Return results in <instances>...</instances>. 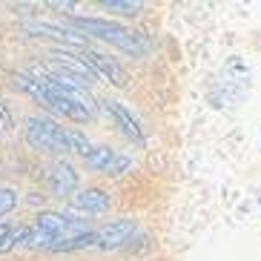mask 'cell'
<instances>
[{"label": "cell", "instance_id": "cell-3", "mask_svg": "<svg viewBox=\"0 0 261 261\" xmlns=\"http://www.w3.org/2000/svg\"><path fill=\"white\" fill-rule=\"evenodd\" d=\"M35 230H40L43 236H49V241H52L49 250H52V253H58L63 244H69V241H75V238L92 232L84 218H72V215H61V213H40Z\"/></svg>", "mask_w": 261, "mask_h": 261}, {"label": "cell", "instance_id": "cell-14", "mask_svg": "<svg viewBox=\"0 0 261 261\" xmlns=\"http://www.w3.org/2000/svg\"><path fill=\"white\" fill-rule=\"evenodd\" d=\"M0 118H3V121H6V123H12V115H9L6 109H3V103H0Z\"/></svg>", "mask_w": 261, "mask_h": 261}, {"label": "cell", "instance_id": "cell-6", "mask_svg": "<svg viewBox=\"0 0 261 261\" xmlns=\"http://www.w3.org/2000/svg\"><path fill=\"white\" fill-rule=\"evenodd\" d=\"M81 61H84L95 75L107 77L112 86H121V89L126 86V72H123L112 58H107V55H100V52H92V49H84V52H81Z\"/></svg>", "mask_w": 261, "mask_h": 261}, {"label": "cell", "instance_id": "cell-9", "mask_svg": "<svg viewBox=\"0 0 261 261\" xmlns=\"http://www.w3.org/2000/svg\"><path fill=\"white\" fill-rule=\"evenodd\" d=\"M72 207L81 213H103V210H109V195L103 190H95V187L77 190L72 195Z\"/></svg>", "mask_w": 261, "mask_h": 261}, {"label": "cell", "instance_id": "cell-13", "mask_svg": "<svg viewBox=\"0 0 261 261\" xmlns=\"http://www.w3.org/2000/svg\"><path fill=\"white\" fill-rule=\"evenodd\" d=\"M9 236H12V230H9V224H3V221H0V244H3V241H6Z\"/></svg>", "mask_w": 261, "mask_h": 261}, {"label": "cell", "instance_id": "cell-7", "mask_svg": "<svg viewBox=\"0 0 261 261\" xmlns=\"http://www.w3.org/2000/svg\"><path fill=\"white\" fill-rule=\"evenodd\" d=\"M103 109L112 115V121L118 123V129H121L129 141H135L138 146L146 144V135H144V129H141V123L132 118V112L123 107V103H118V100H103Z\"/></svg>", "mask_w": 261, "mask_h": 261}, {"label": "cell", "instance_id": "cell-12", "mask_svg": "<svg viewBox=\"0 0 261 261\" xmlns=\"http://www.w3.org/2000/svg\"><path fill=\"white\" fill-rule=\"evenodd\" d=\"M17 204V192L15 190H0V215L12 213Z\"/></svg>", "mask_w": 261, "mask_h": 261}, {"label": "cell", "instance_id": "cell-15", "mask_svg": "<svg viewBox=\"0 0 261 261\" xmlns=\"http://www.w3.org/2000/svg\"><path fill=\"white\" fill-rule=\"evenodd\" d=\"M0 129H3V121H0Z\"/></svg>", "mask_w": 261, "mask_h": 261}, {"label": "cell", "instance_id": "cell-8", "mask_svg": "<svg viewBox=\"0 0 261 261\" xmlns=\"http://www.w3.org/2000/svg\"><path fill=\"white\" fill-rule=\"evenodd\" d=\"M46 181H49V190L58 195V198H63V195H75L77 192V172L72 164L66 161H58L49 167L46 172Z\"/></svg>", "mask_w": 261, "mask_h": 261}, {"label": "cell", "instance_id": "cell-4", "mask_svg": "<svg viewBox=\"0 0 261 261\" xmlns=\"http://www.w3.org/2000/svg\"><path fill=\"white\" fill-rule=\"evenodd\" d=\"M84 164L92 172H103V175H123L126 169L132 167V158L129 155H121L109 146H92L89 155L84 158Z\"/></svg>", "mask_w": 261, "mask_h": 261}, {"label": "cell", "instance_id": "cell-10", "mask_svg": "<svg viewBox=\"0 0 261 261\" xmlns=\"http://www.w3.org/2000/svg\"><path fill=\"white\" fill-rule=\"evenodd\" d=\"M26 29H29V32H38V35L58 38V40H63V43H72V46H84V43H86L84 35H77V32L66 29V26H58V23H29Z\"/></svg>", "mask_w": 261, "mask_h": 261}, {"label": "cell", "instance_id": "cell-5", "mask_svg": "<svg viewBox=\"0 0 261 261\" xmlns=\"http://www.w3.org/2000/svg\"><path fill=\"white\" fill-rule=\"evenodd\" d=\"M138 230V224L135 218H115V221H109L107 227H100L98 230V250H118L129 241Z\"/></svg>", "mask_w": 261, "mask_h": 261}, {"label": "cell", "instance_id": "cell-1", "mask_svg": "<svg viewBox=\"0 0 261 261\" xmlns=\"http://www.w3.org/2000/svg\"><path fill=\"white\" fill-rule=\"evenodd\" d=\"M23 135L32 149H43V152H77L81 158H86L89 149H92V144H89L84 132L66 129V126H61V123H55L52 118H43V115L26 118Z\"/></svg>", "mask_w": 261, "mask_h": 261}, {"label": "cell", "instance_id": "cell-2", "mask_svg": "<svg viewBox=\"0 0 261 261\" xmlns=\"http://www.w3.org/2000/svg\"><path fill=\"white\" fill-rule=\"evenodd\" d=\"M77 32H86L89 38H98L109 46L121 49V52L132 55V58H144L149 52V40L141 35V32H132L121 23H112V20H103V17H72L69 20Z\"/></svg>", "mask_w": 261, "mask_h": 261}, {"label": "cell", "instance_id": "cell-11", "mask_svg": "<svg viewBox=\"0 0 261 261\" xmlns=\"http://www.w3.org/2000/svg\"><path fill=\"white\" fill-rule=\"evenodd\" d=\"M100 6L107 9V12H118L123 17H135L144 9V3H138V0H103Z\"/></svg>", "mask_w": 261, "mask_h": 261}]
</instances>
